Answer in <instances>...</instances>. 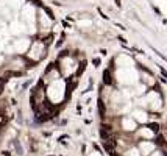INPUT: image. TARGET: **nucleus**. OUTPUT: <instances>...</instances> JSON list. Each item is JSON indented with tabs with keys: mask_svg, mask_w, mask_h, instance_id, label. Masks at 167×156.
I'll return each mask as SVG.
<instances>
[{
	"mask_svg": "<svg viewBox=\"0 0 167 156\" xmlns=\"http://www.w3.org/2000/svg\"><path fill=\"white\" fill-rule=\"evenodd\" d=\"M94 64H95V67L100 66V59H94Z\"/></svg>",
	"mask_w": 167,
	"mask_h": 156,
	"instance_id": "8",
	"label": "nucleus"
},
{
	"mask_svg": "<svg viewBox=\"0 0 167 156\" xmlns=\"http://www.w3.org/2000/svg\"><path fill=\"white\" fill-rule=\"evenodd\" d=\"M156 144H158V145H166V142H164V137H162V136L156 137Z\"/></svg>",
	"mask_w": 167,
	"mask_h": 156,
	"instance_id": "7",
	"label": "nucleus"
},
{
	"mask_svg": "<svg viewBox=\"0 0 167 156\" xmlns=\"http://www.w3.org/2000/svg\"><path fill=\"white\" fill-rule=\"evenodd\" d=\"M111 133H112V126H109V125H102V128H100V136H102L103 141L108 139V137L111 136Z\"/></svg>",
	"mask_w": 167,
	"mask_h": 156,
	"instance_id": "1",
	"label": "nucleus"
},
{
	"mask_svg": "<svg viewBox=\"0 0 167 156\" xmlns=\"http://www.w3.org/2000/svg\"><path fill=\"white\" fill-rule=\"evenodd\" d=\"M148 126H150V128H152V130L155 131V133H158V131H159V125H158V123H150Z\"/></svg>",
	"mask_w": 167,
	"mask_h": 156,
	"instance_id": "6",
	"label": "nucleus"
},
{
	"mask_svg": "<svg viewBox=\"0 0 167 156\" xmlns=\"http://www.w3.org/2000/svg\"><path fill=\"white\" fill-rule=\"evenodd\" d=\"M103 83L105 84H112V75H111V72H109V69H106L105 72H103Z\"/></svg>",
	"mask_w": 167,
	"mask_h": 156,
	"instance_id": "2",
	"label": "nucleus"
},
{
	"mask_svg": "<svg viewBox=\"0 0 167 156\" xmlns=\"http://www.w3.org/2000/svg\"><path fill=\"white\" fill-rule=\"evenodd\" d=\"M6 80H8L6 77H2V78H0V95H2V92H3V88H5Z\"/></svg>",
	"mask_w": 167,
	"mask_h": 156,
	"instance_id": "4",
	"label": "nucleus"
},
{
	"mask_svg": "<svg viewBox=\"0 0 167 156\" xmlns=\"http://www.w3.org/2000/svg\"><path fill=\"white\" fill-rule=\"evenodd\" d=\"M5 122H6V116H5V112L0 111V126L5 125Z\"/></svg>",
	"mask_w": 167,
	"mask_h": 156,
	"instance_id": "5",
	"label": "nucleus"
},
{
	"mask_svg": "<svg viewBox=\"0 0 167 156\" xmlns=\"http://www.w3.org/2000/svg\"><path fill=\"white\" fill-rule=\"evenodd\" d=\"M98 111H100V116L105 117V105H103L102 100H98Z\"/></svg>",
	"mask_w": 167,
	"mask_h": 156,
	"instance_id": "3",
	"label": "nucleus"
}]
</instances>
